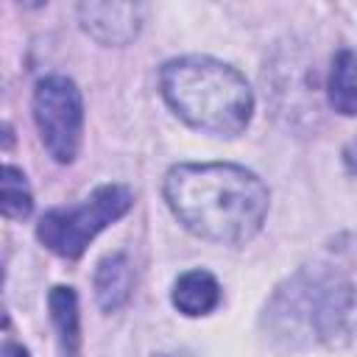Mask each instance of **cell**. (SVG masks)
Returning <instances> with one entry per match:
<instances>
[{
    "label": "cell",
    "instance_id": "cell-6",
    "mask_svg": "<svg viewBox=\"0 0 357 357\" xmlns=\"http://www.w3.org/2000/svg\"><path fill=\"white\" fill-rule=\"evenodd\" d=\"M220 301V284L209 271H187L173 282V304L178 312L198 318L218 307Z\"/></svg>",
    "mask_w": 357,
    "mask_h": 357
},
{
    "label": "cell",
    "instance_id": "cell-7",
    "mask_svg": "<svg viewBox=\"0 0 357 357\" xmlns=\"http://www.w3.org/2000/svg\"><path fill=\"white\" fill-rule=\"evenodd\" d=\"M131 284H134V273H131V265L123 254H106L98 262L95 296H98L100 310H106V312L120 310L131 296Z\"/></svg>",
    "mask_w": 357,
    "mask_h": 357
},
{
    "label": "cell",
    "instance_id": "cell-5",
    "mask_svg": "<svg viewBox=\"0 0 357 357\" xmlns=\"http://www.w3.org/2000/svg\"><path fill=\"white\" fill-rule=\"evenodd\" d=\"M139 3H81L78 17L89 36L103 45H128L142 28Z\"/></svg>",
    "mask_w": 357,
    "mask_h": 357
},
{
    "label": "cell",
    "instance_id": "cell-10",
    "mask_svg": "<svg viewBox=\"0 0 357 357\" xmlns=\"http://www.w3.org/2000/svg\"><path fill=\"white\" fill-rule=\"evenodd\" d=\"M0 206H3V215L6 218H14V220H22L31 215L33 209V195H31V187H28V178L22 170H17L14 165H6L3 167V178H0Z\"/></svg>",
    "mask_w": 357,
    "mask_h": 357
},
{
    "label": "cell",
    "instance_id": "cell-4",
    "mask_svg": "<svg viewBox=\"0 0 357 357\" xmlns=\"http://www.w3.org/2000/svg\"><path fill=\"white\" fill-rule=\"evenodd\" d=\"M33 123L47 153L67 165L78 156L84 134V103L67 75H47L33 89Z\"/></svg>",
    "mask_w": 357,
    "mask_h": 357
},
{
    "label": "cell",
    "instance_id": "cell-3",
    "mask_svg": "<svg viewBox=\"0 0 357 357\" xmlns=\"http://www.w3.org/2000/svg\"><path fill=\"white\" fill-rule=\"evenodd\" d=\"M134 204V195L123 184H103L81 204L47 209L36 223V237L45 248L64 259H78L89 240H95L109 223L123 218Z\"/></svg>",
    "mask_w": 357,
    "mask_h": 357
},
{
    "label": "cell",
    "instance_id": "cell-2",
    "mask_svg": "<svg viewBox=\"0 0 357 357\" xmlns=\"http://www.w3.org/2000/svg\"><path fill=\"white\" fill-rule=\"evenodd\" d=\"M159 86L176 117L215 137H237L254 112L248 81L212 56L170 59L159 73Z\"/></svg>",
    "mask_w": 357,
    "mask_h": 357
},
{
    "label": "cell",
    "instance_id": "cell-9",
    "mask_svg": "<svg viewBox=\"0 0 357 357\" xmlns=\"http://www.w3.org/2000/svg\"><path fill=\"white\" fill-rule=\"evenodd\" d=\"M50 318L59 329L64 354H75L78 349V298L73 287H53L50 290Z\"/></svg>",
    "mask_w": 357,
    "mask_h": 357
},
{
    "label": "cell",
    "instance_id": "cell-1",
    "mask_svg": "<svg viewBox=\"0 0 357 357\" xmlns=\"http://www.w3.org/2000/svg\"><path fill=\"white\" fill-rule=\"evenodd\" d=\"M165 201L178 223L209 243L251 240L268 215V187L229 162H184L165 176Z\"/></svg>",
    "mask_w": 357,
    "mask_h": 357
},
{
    "label": "cell",
    "instance_id": "cell-8",
    "mask_svg": "<svg viewBox=\"0 0 357 357\" xmlns=\"http://www.w3.org/2000/svg\"><path fill=\"white\" fill-rule=\"evenodd\" d=\"M326 95L335 112L357 117V50H340L332 59Z\"/></svg>",
    "mask_w": 357,
    "mask_h": 357
}]
</instances>
